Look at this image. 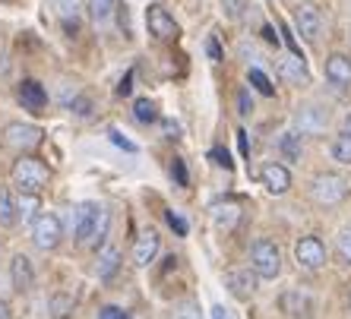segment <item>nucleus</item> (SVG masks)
<instances>
[{
    "instance_id": "nucleus-31",
    "label": "nucleus",
    "mask_w": 351,
    "mask_h": 319,
    "mask_svg": "<svg viewBox=\"0 0 351 319\" xmlns=\"http://www.w3.org/2000/svg\"><path fill=\"white\" fill-rule=\"evenodd\" d=\"M247 7H250V0H221V10H225L231 19H241L247 13Z\"/></svg>"
},
{
    "instance_id": "nucleus-37",
    "label": "nucleus",
    "mask_w": 351,
    "mask_h": 319,
    "mask_svg": "<svg viewBox=\"0 0 351 319\" xmlns=\"http://www.w3.org/2000/svg\"><path fill=\"white\" fill-rule=\"evenodd\" d=\"M168 225H171V228H174V231H178L180 238H184V234H187V221L180 218V215H178V212H168Z\"/></svg>"
},
{
    "instance_id": "nucleus-10",
    "label": "nucleus",
    "mask_w": 351,
    "mask_h": 319,
    "mask_svg": "<svg viewBox=\"0 0 351 319\" xmlns=\"http://www.w3.org/2000/svg\"><path fill=\"white\" fill-rule=\"evenodd\" d=\"M326 120H329L326 111H319L313 105H301L294 111V127H298L301 136H319V133L326 130Z\"/></svg>"
},
{
    "instance_id": "nucleus-25",
    "label": "nucleus",
    "mask_w": 351,
    "mask_h": 319,
    "mask_svg": "<svg viewBox=\"0 0 351 319\" xmlns=\"http://www.w3.org/2000/svg\"><path fill=\"white\" fill-rule=\"evenodd\" d=\"M133 117H136L139 123H152V120H158V111L149 99H136V105H133Z\"/></svg>"
},
{
    "instance_id": "nucleus-40",
    "label": "nucleus",
    "mask_w": 351,
    "mask_h": 319,
    "mask_svg": "<svg viewBox=\"0 0 351 319\" xmlns=\"http://www.w3.org/2000/svg\"><path fill=\"white\" fill-rule=\"evenodd\" d=\"M130 82H133V73H127L121 79V86H117V92H121V95H130Z\"/></svg>"
},
{
    "instance_id": "nucleus-45",
    "label": "nucleus",
    "mask_w": 351,
    "mask_h": 319,
    "mask_svg": "<svg viewBox=\"0 0 351 319\" xmlns=\"http://www.w3.org/2000/svg\"><path fill=\"white\" fill-rule=\"evenodd\" d=\"M213 319H228V316H225V310H221V307H215V310H213Z\"/></svg>"
},
{
    "instance_id": "nucleus-34",
    "label": "nucleus",
    "mask_w": 351,
    "mask_h": 319,
    "mask_svg": "<svg viewBox=\"0 0 351 319\" xmlns=\"http://www.w3.org/2000/svg\"><path fill=\"white\" fill-rule=\"evenodd\" d=\"M171 174H174V180H178L180 187H187V183H190V177H187V168H184V162H180V158H174V164H171Z\"/></svg>"
},
{
    "instance_id": "nucleus-29",
    "label": "nucleus",
    "mask_w": 351,
    "mask_h": 319,
    "mask_svg": "<svg viewBox=\"0 0 351 319\" xmlns=\"http://www.w3.org/2000/svg\"><path fill=\"white\" fill-rule=\"evenodd\" d=\"M237 205H219V209H215V225H219V228H231V225H234L237 221Z\"/></svg>"
},
{
    "instance_id": "nucleus-39",
    "label": "nucleus",
    "mask_w": 351,
    "mask_h": 319,
    "mask_svg": "<svg viewBox=\"0 0 351 319\" xmlns=\"http://www.w3.org/2000/svg\"><path fill=\"white\" fill-rule=\"evenodd\" d=\"M209 155L215 158V164H221V168H231V158H228V152H225V149H213Z\"/></svg>"
},
{
    "instance_id": "nucleus-18",
    "label": "nucleus",
    "mask_w": 351,
    "mask_h": 319,
    "mask_svg": "<svg viewBox=\"0 0 351 319\" xmlns=\"http://www.w3.org/2000/svg\"><path fill=\"white\" fill-rule=\"evenodd\" d=\"M326 76L335 86H351V58H345V54L326 58Z\"/></svg>"
},
{
    "instance_id": "nucleus-38",
    "label": "nucleus",
    "mask_w": 351,
    "mask_h": 319,
    "mask_svg": "<svg viewBox=\"0 0 351 319\" xmlns=\"http://www.w3.org/2000/svg\"><path fill=\"white\" fill-rule=\"evenodd\" d=\"M98 319H130V313L117 310V307H105V310L98 313Z\"/></svg>"
},
{
    "instance_id": "nucleus-14",
    "label": "nucleus",
    "mask_w": 351,
    "mask_h": 319,
    "mask_svg": "<svg viewBox=\"0 0 351 319\" xmlns=\"http://www.w3.org/2000/svg\"><path fill=\"white\" fill-rule=\"evenodd\" d=\"M16 99H19V105H23L25 111H45V105H48V92H45L41 82L25 79V82H19Z\"/></svg>"
},
{
    "instance_id": "nucleus-43",
    "label": "nucleus",
    "mask_w": 351,
    "mask_h": 319,
    "mask_svg": "<svg viewBox=\"0 0 351 319\" xmlns=\"http://www.w3.org/2000/svg\"><path fill=\"white\" fill-rule=\"evenodd\" d=\"M0 319H13V313H10V307L3 301H0Z\"/></svg>"
},
{
    "instance_id": "nucleus-36",
    "label": "nucleus",
    "mask_w": 351,
    "mask_h": 319,
    "mask_svg": "<svg viewBox=\"0 0 351 319\" xmlns=\"http://www.w3.org/2000/svg\"><path fill=\"white\" fill-rule=\"evenodd\" d=\"M108 136H111V142H114V146H121L123 152H136V146H133L130 140H123V133H121V130H111Z\"/></svg>"
},
{
    "instance_id": "nucleus-32",
    "label": "nucleus",
    "mask_w": 351,
    "mask_h": 319,
    "mask_svg": "<svg viewBox=\"0 0 351 319\" xmlns=\"http://www.w3.org/2000/svg\"><path fill=\"white\" fill-rule=\"evenodd\" d=\"M237 114H241V117H250V114H254V99H250V89H241V92H237Z\"/></svg>"
},
{
    "instance_id": "nucleus-19",
    "label": "nucleus",
    "mask_w": 351,
    "mask_h": 319,
    "mask_svg": "<svg viewBox=\"0 0 351 319\" xmlns=\"http://www.w3.org/2000/svg\"><path fill=\"white\" fill-rule=\"evenodd\" d=\"M278 73L285 76L288 82L307 79V66H304V58H298V54H288V58H282V60H278Z\"/></svg>"
},
{
    "instance_id": "nucleus-41",
    "label": "nucleus",
    "mask_w": 351,
    "mask_h": 319,
    "mask_svg": "<svg viewBox=\"0 0 351 319\" xmlns=\"http://www.w3.org/2000/svg\"><path fill=\"white\" fill-rule=\"evenodd\" d=\"M237 146H241V152H244V155L250 152V142H247V133L244 130H237Z\"/></svg>"
},
{
    "instance_id": "nucleus-11",
    "label": "nucleus",
    "mask_w": 351,
    "mask_h": 319,
    "mask_svg": "<svg viewBox=\"0 0 351 319\" xmlns=\"http://www.w3.org/2000/svg\"><path fill=\"white\" fill-rule=\"evenodd\" d=\"M3 140H7L10 149H19V152H29L41 142V130L32 127V123H10L3 130Z\"/></svg>"
},
{
    "instance_id": "nucleus-2",
    "label": "nucleus",
    "mask_w": 351,
    "mask_h": 319,
    "mask_svg": "<svg viewBox=\"0 0 351 319\" xmlns=\"http://www.w3.org/2000/svg\"><path fill=\"white\" fill-rule=\"evenodd\" d=\"M351 196V180L345 174H335V171H326V174H317L311 180V199L323 209H332V205H342L345 199Z\"/></svg>"
},
{
    "instance_id": "nucleus-35",
    "label": "nucleus",
    "mask_w": 351,
    "mask_h": 319,
    "mask_svg": "<svg viewBox=\"0 0 351 319\" xmlns=\"http://www.w3.org/2000/svg\"><path fill=\"white\" fill-rule=\"evenodd\" d=\"M206 54H209V60H215V64L221 60V48H219V38H215V35L206 38Z\"/></svg>"
},
{
    "instance_id": "nucleus-8",
    "label": "nucleus",
    "mask_w": 351,
    "mask_h": 319,
    "mask_svg": "<svg viewBox=\"0 0 351 319\" xmlns=\"http://www.w3.org/2000/svg\"><path fill=\"white\" fill-rule=\"evenodd\" d=\"M225 285L237 301H250L256 294V285H260V275L254 269H228L225 272Z\"/></svg>"
},
{
    "instance_id": "nucleus-27",
    "label": "nucleus",
    "mask_w": 351,
    "mask_h": 319,
    "mask_svg": "<svg viewBox=\"0 0 351 319\" xmlns=\"http://www.w3.org/2000/svg\"><path fill=\"white\" fill-rule=\"evenodd\" d=\"M111 13H114V0H89V16L95 23H105Z\"/></svg>"
},
{
    "instance_id": "nucleus-30",
    "label": "nucleus",
    "mask_w": 351,
    "mask_h": 319,
    "mask_svg": "<svg viewBox=\"0 0 351 319\" xmlns=\"http://www.w3.org/2000/svg\"><path fill=\"white\" fill-rule=\"evenodd\" d=\"M335 253L345 266H351V231H342L339 238H335Z\"/></svg>"
},
{
    "instance_id": "nucleus-7",
    "label": "nucleus",
    "mask_w": 351,
    "mask_h": 319,
    "mask_svg": "<svg viewBox=\"0 0 351 319\" xmlns=\"http://www.w3.org/2000/svg\"><path fill=\"white\" fill-rule=\"evenodd\" d=\"M278 307H282V313L291 319H311L313 316V297L307 294V291H301V288H288L285 294L278 297Z\"/></svg>"
},
{
    "instance_id": "nucleus-33",
    "label": "nucleus",
    "mask_w": 351,
    "mask_h": 319,
    "mask_svg": "<svg viewBox=\"0 0 351 319\" xmlns=\"http://www.w3.org/2000/svg\"><path fill=\"white\" fill-rule=\"evenodd\" d=\"M70 111L80 114V117H89L92 114V101L86 99V95H73V99H70Z\"/></svg>"
},
{
    "instance_id": "nucleus-42",
    "label": "nucleus",
    "mask_w": 351,
    "mask_h": 319,
    "mask_svg": "<svg viewBox=\"0 0 351 319\" xmlns=\"http://www.w3.org/2000/svg\"><path fill=\"white\" fill-rule=\"evenodd\" d=\"M178 319H196V310H193V307H190V303H187V307L180 310V316H178Z\"/></svg>"
},
{
    "instance_id": "nucleus-16",
    "label": "nucleus",
    "mask_w": 351,
    "mask_h": 319,
    "mask_svg": "<svg viewBox=\"0 0 351 319\" xmlns=\"http://www.w3.org/2000/svg\"><path fill=\"white\" fill-rule=\"evenodd\" d=\"M10 281H13V288H16L19 294H25L35 285V269L25 256H13V262H10Z\"/></svg>"
},
{
    "instance_id": "nucleus-17",
    "label": "nucleus",
    "mask_w": 351,
    "mask_h": 319,
    "mask_svg": "<svg viewBox=\"0 0 351 319\" xmlns=\"http://www.w3.org/2000/svg\"><path fill=\"white\" fill-rule=\"evenodd\" d=\"M117 269H121V250L117 246H101L98 250V262H95V275L101 281H108V279H114L117 275Z\"/></svg>"
},
{
    "instance_id": "nucleus-26",
    "label": "nucleus",
    "mask_w": 351,
    "mask_h": 319,
    "mask_svg": "<svg viewBox=\"0 0 351 319\" xmlns=\"http://www.w3.org/2000/svg\"><path fill=\"white\" fill-rule=\"evenodd\" d=\"M247 79H250V86H254L256 92H263V95H276V86L269 82V76L263 73V70H256V66L247 73Z\"/></svg>"
},
{
    "instance_id": "nucleus-22",
    "label": "nucleus",
    "mask_w": 351,
    "mask_h": 319,
    "mask_svg": "<svg viewBox=\"0 0 351 319\" xmlns=\"http://www.w3.org/2000/svg\"><path fill=\"white\" fill-rule=\"evenodd\" d=\"M329 155L339 164H351V136L348 133H339V136H335L332 146H329Z\"/></svg>"
},
{
    "instance_id": "nucleus-21",
    "label": "nucleus",
    "mask_w": 351,
    "mask_h": 319,
    "mask_svg": "<svg viewBox=\"0 0 351 319\" xmlns=\"http://www.w3.org/2000/svg\"><path fill=\"white\" fill-rule=\"evenodd\" d=\"M278 152L285 162H301V133H285L278 140Z\"/></svg>"
},
{
    "instance_id": "nucleus-44",
    "label": "nucleus",
    "mask_w": 351,
    "mask_h": 319,
    "mask_svg": "<svg viewBox=\"0 0 351 319\" xmlns=\"http://www.w3.org/2000/svg\"><path fill=\"white\" fill-rule=\"evenodd\" d=\"M263 35H266V41H272V44H278V35L272 32V29H263Z\"/></svg>"
},
{
    "instance_id": "nucleus-9",
    "label": "nucleus",
    "mask_w": 351,
    "mask_h": 319,
    "mask_svg": "<svg viewBox=\"0 0 351 319\" xmlns=\"http://www.w3.org/2000/svg\"><path fill=\"white\" fill-rule=\"evenodd\" d=\"M294 25H298L301 38L317 41L319 29H323V13H319L317 3H301V7L294 10Z\"/></svg>"
},
{
    "instance_id": "nucleus-13",
    "label": "nucleus",
    "mask_w": 351,
    "mask_h": 319,
    "mask_svg": "<svg viewBox=\"0 0 351 319\" xmlns=\"http://www.w3.org/2000/svg\"><path fill=\"white\" fill-rule=\"evenodd\" d=\"M146 23H149V32L156 35L158 41H171L174 35H178V23L168 16V10L165 7H149Z\"/></svg>"
},
{
    "instance_id": "nucleus-3",
    "label": "nucleus",
    "mask_w": 351,
    "mask_h": 319,
    "mask_svg": "<svg viewBox=\"0 0 351 319\" xmlns=\"http://www.w3.org/2000/svg\"><path fill=\"white\" fill-rule=\"evenodd\" d=\"M48 180H51V171L41 158L23 155L13 164V187H16L19 193H41V190L48 187Z\"/></svg>"
},
{
    "instance_id": "nucleus-23",
    "label": "nucleus",
    "mask_w": 351,
    "mask_h": 319,
    "mask_svg": "<svg viewBox=\"0 0 351 319\" xmlns=\"http://www.w3.org/2000/svg\"><path fill=\"white\" fill-rule=\"evenodd\" d=\"M80 7H82V0H51V10L58 13L60 19H64L66 25L76 23V16H80Z\"/></svg>"
},
{
    "instance_id": "nucleus-1",
    "label": "nucleus",
    "mask_w": 351,
    "mask_h": 319,
    "mask_svg": "<svg viewBox=\"0 0 351 319\" xmlns=\"http://www.w3.org/2000/svg\"><path fill=\"white\" fill-rule=\"evenodd\" d=\"M111 228V212L98 203H82L73 209V234L82 246H95L101 250Z\"/></svg>"
},
{
    "instance_id": "nucleus-20",
    "label": "nucleus",
    "mask_w": 351,
    "mask_h": 319,
    "mask_svg": "<svg viewBox=\"0 0 351 319\" xmlns=\"http://www.w3.org/2000/svg\"><path fill=\"white\" fill-rule=\"evenodd\" d=\"M19 221V203L10 190H0V225L3 228H13Z\"/></svg>"
},
{
    "instance_id": "nucleus-15",
    "label": "nucleus",
    "mask_w": 351,
    "mask_h": 319,
    "mask_svg": "<svg viewBox=\"0 0 351 319\" xmlns=\"http://www.w3.org/2000/svg\"><path fill=\"white\" fill-rule=\"evenodd\" d=\"M156 256H158V234L149 228L133 240V262H136V266H149Z\"/></svg>"
},
{
    "instance_id": "nucleus-47",
    "label": "nucleus",
    "mask_w": 351,
    "mask_h": 319,
    "mask_svg": "<svg viewBox=\"0 0 351 319\" xmlns=\"http://www.w3.org/2000/svg\"><path fill=\"white\" fill-rule=\"evenodd\" d=\"M348 307H351V291H348Z\"/></svg>"
},
{
    "instance_id": "nucleus-24",
    "label": "nucleus",
    "mask_w": 351,
    "mask_h": 319,
    "mask_svg": "<svg viewBox=\"0 0 351 319\" xmlns=\"http://www.w3.org/2000/svg\"><path fill=\"white\" fill-rule=\"evenodd\" d=\"M16 203H19V218H38V193H19L16 196Z\"/></svg>"
},
{
    "instance_id": "nucleus-28",
    "label": "nucleus",
    "mask_w": 351,
    "mask_h": 319,
    "mask_svg": "<svg viewBox=\"0 0 351 319\" xmlns=\"http://www.w3.org/2000/svg\"><path fill=\"white\" fill-rule=\"evenodd\" d=\"M70 310H73V297L70 294H54L51 297V313H54L58 319L70 316Z\"/></svg>"
},
{
    "instance_id": "nucleus-12",
    "label": "nucleus",
    "mask_w": 351,
    "mask_h": 319,
    "mask_svg": "<svg viewBox=\"0 0 351 319\" xmlns=\"http://www.w3.org/2000/svg\"><path fill=\"white\" fill-rule=\"evenodd\" d=\"M260 180H263V187L269 190L272 196H282V193H288V190H291V174H288L285 164H278V162H266V164H263Z\"/></svg>"
},
{
    "instance_id": "nucleus-5",
    "label": "nucleus",
    "mask_w": 351,
    "mask_h": 319,
    "mask_svg": "<svg viewBox=\"0 0 351 319\" xmlns=\"http://www.w3.org/2000/svg\"><path fill=\"white\" fill-rule=\"evenodd\" d=\"M60 238H64V225H60L58 215L41 212L38 218L32 221V244L38 246V250H54V246L60 244Z\"/></svg>"
},
{
    "instance_id": "nucleus-4",
    "label": "nucleus",
    "mask_w": 351,
    "mask_h": 319,
    "mask_svg": "<svg viewBox=\"0 0 351 319\" xmlns=\"http://www.w3.org/2000/svg\"><path fill=\"white\" fill-rule=\"evenodd\" d=\"M250 269H254L260 279H278V272H282V250H278L272 240L260 238L250 246Z\"/></svg>"
},
{
    "instance_id": "nucleus-6",
    "label": "nucleus",
    "mask_w": 351,
    "mask_h": 319,
    "mask_svg": "<svg viewBox=\"0 0 351 319\" xmlns=\"http://www.w3.org/2000/svg\"><path fill=\"white\" fill-rule=\"evenodd\" d=\"M294 259H298V266L307 272H317L326 266V246H323V240L313 238V234H307V238H301L298 244H294Z\"/></svg>"
},
{
    "instance_id": "nucleus-46",
    "label": "nucleus",
    "mask_w": 351,
    "mask_h": 319,
    "mask_svg": "<svg viewBox=\"0 0 351 319\" xmlns=\"http://www.w3.org/2000/svg\"><path fill=\"white\" fill-rule=\"evenodd\" d=\"M345 133H348V136H351V114L345 117Z\"/></svg>"
}]
</instances>
